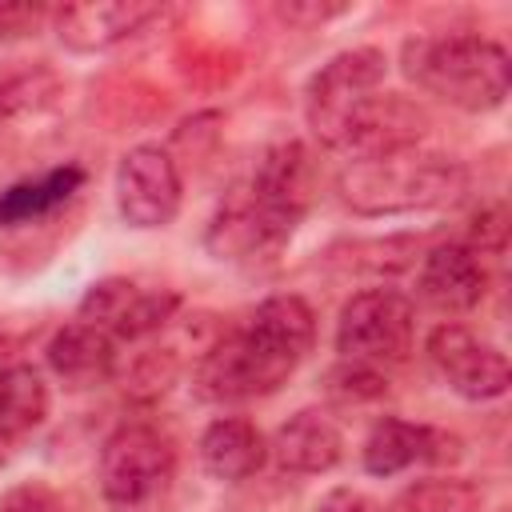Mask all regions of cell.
Segmentation results:
<instances>
[{"label": "cell", "instance_id": "cell-1", "mask_svg": "<svg viewBox=\"0 0 512 512\" xmlns=\"http://www.w3.org/2000/svg\"><path fill=\"white\" fill-rule=\"evenodd\" d=\"M312 344L316 312L308 300L296 292L268 296L204 348L196 364V392L212 404L272 396L304 364Z\"/></svg>", "mask_w": 512, "mask_h": 512}, {"label": "cell", "instance_id": "cell-2", "mask_svg": "<svg viewBox=\"0 0 512 512\" xmlns=\"http://www.w3.org/2000/svg\"><path fill=\"white\" fill-rule=\"evenodd\" d=\"M336 192L356 216L436 212L468 192V168L416 144L380 156H352L336 176Z\"/></svg>", "mask_w": 512, "mask_h": 512}, {"label": "cell", "instance_id": "cell-3", "mask_svg": "<svg viewBox=\"0 0 512 512\" xmlns=\"http://www.w3.org/2000/svg\"><path fill=\"white\" fill-rule=\"evenodd\" d=\"M404 76L428 96L460 112H492L508 100L512 60L508 48L480 32H444L416 36L400 48Z\"/></svg>", "mask_w": 512, "mask_h": 512}, {"label": "cell", "instance_id": "cell-4", "mask_svg": "<svg viewBox=\"0 0 512 512\" xmlns=\"http://www.w3.org/2000/svg\"><path fill=\"white\" fill-rule=\"evenodd\" d=\"M108 512H168L176 492V444L156 424H120L96 464Z\"/></svg>", "mask_w": 512, "mask_h": 512}, {"label": "cell", "instance_id": "cell-5", "mask_svg": "<svg viewBox=\"0 0 512 512\" xmlns=\"http://www.w3.org/2000/svg\"><path fill=\"white\" fill-rule=\"evenodd\" d=\"M384 76H388V56L372 44L344 48L328 64H320L304 88V120H308L312 136L324 148L344 152L364 108L380 96Z\"/></svg>", "mask_w": 512, "mask_h": 512}, {"label": "cell", "instance_id": "cell-6", "mask_svg": "<svg viewBox=\"0 0 512 512\" xmlns=\"http://www.w3.org/2000/svg\"><path fill=\"white\" fill-rule=\"evenodd\" d=\"M336 352L348 364L396 368L408 360L416 340V308L396 288H364L336 316Z\"/></svg>", "mask_w": 512, "mask_h": 512}, {"label": "cell", "instance_id": "cell-7", "mask_svg": "<svg viewBox=\"0 0 512 512\" xmlns=\"http://www.w3.org/2000/svg\"><path fill=\"white\" fill-rule=\"evenodd\" d=\"M236 192L248 204V212L256 216V224L268 232V240L276 248H284L296 236V228L312 204V156H308V148L300 140H280V144L264 148L248 184Z\"/></svg>", "mask_w": 512, "mask_h": 512}, {"label": "cell", "instance_id": "cell-8", "mask_svg": "<svg viewBox=\"0 0 512 512\" xmlns=\"http://www.w3.org/2000/svg\"><path fill=\"white\" fill-rule=\"evenodd\" d=\"M184 204V180L168 148L136 144L116 164V212L128 228H168Z\"/></svg>", "mask_w": 512, "mask_h": 512}, {"label": "cell", "instance_id": "cell-9", "mask_svg": "<svg viewBox=\"0 0 512 512\" xmlns=\"http://www.w3.org/2000/svg\"><path fill=\"white\" fill-rule=\"evenodd\" d=\"M180 312V292L160 284H140L128 276L96 280L80 300V320L104 328L116 344L120 340H148L164 332Z\"/></svg>", "mask_w": 512, "mask_h": 512}, {"label": "cell", "instance_id": "cell-10", "mask_svg": "<svg viewBox=\"0 0 512 512\" xmlns=\"http://www.w3.org/2000/svg\"><path fill=\"white\" fill-rule=\"evenodd\" d=\"M424 356L432 364V372L464 400H500L512 384L508 372V356L488 344L484 336H476L464 324H436L424 340Z\"/></svg>", "mask_w": 512, "mask_h": 512}, {"label": "cell", "instance_id": "cell-11", "mask_svg": "<svg viewBox=\"0 0 512 512\" xmlns=\"http://www.w3.org/2000/svg\"><path fill=\"white\" fill-rule=\"evenodd\" d=\"M456 456L460 440L452 432L400 416H380L360 448V464L368 476H400L416 464H452Z\"/></svg>", "mask_w": 512, "mask_h": 512}, {"label": "cell", "instance_id": "cell-12", "mask_svg": "<svg viewBox=\"0 0 512 512\" xmlns=\"http://www.w3.org/2000/svg\"><path fill=\"white\" fill-rule=\"evenodd\" d=\"M416 292L436 312H472L488 292V260L468 240H444L424 252Z\"/></svg>", "mask_w": 512, "mask_h": 512}, {"label": "cell", "instance_id": "cell-13", "mask_svg": "<svg viewBox=\"0 0 512 512\" xmlns=\"http://www.w3.org/2000/svg\"><path fill=\"white\" fill-rule=\"evenodd\" d=\"M152 16H160V8L144 0H88L56 8L52 28L68 52H108L136 36Z\"/></svg>", "mask_w": 512, "mask_h": 512}, {"label": "cell", "instance_id": "cell-14", "mask_svg": "<svg viewBox=\"0 0 512 512\" xmlns=\"http://www.w3.org/2000/svg\"><path fill=\"white\" fill-rule=\"evenodd\" d=\"M48 420L44 376L16 356V340L0 332V464Z\"/></svg>", "mask_w": 512, "mask_h": 512}, {"label": "cell", "instance_id": "cell-15", "mask_svg": "<svg viewBox=\"0 0 512 512\" xmlns=\"http://www.w3.org/2000/svg\"><path fill=\"white\" fill-rule=\"evenodd\" d=\"M268 456L284 472L320 476V472H332L344 460V432L324 408H300L272 432Z\"/></svg>", "mask_w": 512, "mask_h": 512}, {"label": "cell", "instance_id": "cell-16", "mask_svg": "<svg viewBox=\"0 0 512 512\" xmlns=\"http://www.w3.org/2000/svg\"><path fill=\"white\" fill-rule=\"evenodd\" d=\"M44 360H48V368H52V376L60 384L96 388V384H108L116 376L120 348L104 328H96V324L76 316L64 328H56V336L44 348Z\"/></svg>", "mask_w": 512, "mask_h": 512}, {"label": "cell", "instance_id": "cell-17", "mask_svg": "<svg viewBox=\"0 0 512 512\" xmlns=\"http://www.w3.org/2000/svg\"><path fill=\"white\" fill-rule=\"evenodd\" d=\"M200 468L220 484H244L268 460V436L244 416H216L196 444Z\"/></svg>", "mask_w": 512, "mask_h": 512}, {"label": "cell", "instance_id": "cell-18", "mask_svg": "<svg viewBox=\"0 0 512 512\" xmlns=\"http://www.w3.org/2000/svg\"><path fill=\"white\" fill-rule=\"evenodd\" d=\"M84 180L88 172L80 164H56L40 176H24L0 188V228H20V224L52 216L60 204H68L84 188Z\"/></svg>", "mask_w": 512, "mask_h": 512}, {"label": "cell", "instance_id": "cell-19", "mask_svg": "<svg viewBox=\"0 0 512 512\" xmlns=\"http://www.w3.org/2000/svg\"><path fill=\"white\" fill-rule=\"evenodd\" d=\"M64 84L52 68L44 64H32V68H20V72H8L0 76V132L24 116H44L56 108Z\"/></svg>", "mask_w": 512, "mask_h": 512}, {"label": "cell", "instance_id": "cell-20", "mask_svg": "<svg viewBox=\"0 0 512 512\" xmlns=\"http://www.w3.org/2000/svg\"><path fill=\"white\" fill-rule=\"evenodd\" d=\"M388 512H484V492L460 476H428L408 484Z\"/></svg>", "mask_w": 512, "mask_h": 512}, {"label": "cell", "instance_id": "cell-21", "mask_svg": "<svg viewBox=\"0 0 512 512\" xmlns=\"http://www.w3.org/2000/svg\"><path fill=\"white\" fill-rule=\"evenodd\" d=\"M384 384H388L384 372L348 364V360H340V368L328 372V392L340 400H376V396H384Z\"/></svg>", "mask_w": 512, "mask_h": 512}, {"label": "cell", "instance_id": "cell-22", "mask_svg": "<svg viewBox=\"0 0 512 512\" xmlns=\"http://www.w3.org/2000/svg\"><path fill=\"white\" fill-rule=\"evenodd\" d=\"M0 512H64V508H60V496L48 484L28 480V484H12L0 496Z\"/></svg>", "mask_w": 512, "mask_h": 512}, {"label": "cell", "instance_id": "cell-23", "mask_svg": "<svg viewBox=\"0 0 512 512\" xmlns=\"http://www.w3.org/2000/svg\"><path fill=\"white\" fill-rule=\"evenodd\" d=\"M52 12L44 4H0V40H24L36 36V28Z\"/></svg>", "mask_w": 512, "mask_h": 512}, {"label": "cell", "instance_id": "cell-24", "mask_svg": "<svg viewBox=\"0 0 512 512\" xmlns=\"http://www.w3.org/2000/svg\"><path fill=\"white\" fill-rule=\"evenodd\" d=\"M344 8H316V4H288V8H280V16L284 20H328V16H340Z\"/></svg>", "mask_w": 512, "mask_h": 512}, {"label": "cell", "instance_id": "cell-25", "mask_svg": "<svg viewBox=\"0 0 512 512\" xmlns=\"http://www.w3.org/2000/svg\"><path fill=\"white\" fill-rule=\"evenodd\" d=\"M324 512H376L364 496H352V492H336L332 500H324Z\"/></svg>", "mask_w": 512, "mask_h": 512}]
</instances>
